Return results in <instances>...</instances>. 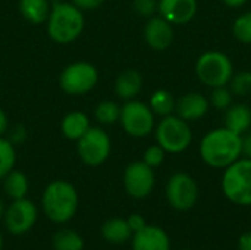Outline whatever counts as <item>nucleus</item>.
Masks as SVG:
<instances>
[{
  "label": "nucleus",
  "mask_w": 251,
  "mask_h": 250,
  "mask_svg": "<svg viewBox=\"0 0 251 250\" xmlns=\"http://www.w3.org/2000/svg\"><path fill=\"white\" fill-rule=\"evenodd\" d=\"M165 150L159 146V144H154V146H150L146 149L144 152V156H143V162L147 164L149 167H151L153 169L160 167L165 161Z\"/></svg>",
  "instance_id": "nucleus-30"
},
{
  "label": "nucleus",
  "mask_w": 251,
  "mask_h": 250,
  "mask_svg": "<svg viewBox=\"0 0 251 250\" xmlns=\"http://www.w3.org/2000/svg\"><path fill=\"white\" fill-rule=\"evenodd\" d=\"M122 128L132 137H146L154 128V113L149 105L138 100H128L119 113Z\"/></svg>",
  "instance_id": "nucleus-8"
},
{
  "label": "nucleus",
  "mask_w": 251,
  "mask_h": 250,
  "mask_svg": "<svg viewBox=\"0 0 251 250\" xmlns=\"http://www.w3.org/2000/svg\"><path fill=\"white\" fill-rule=\"evenodd\" d=\"M79 205V196L74 184L65 180L51 181L43 192L41 208L44 215L54 224L71 221Z\"/></svg>",
  "instance_id": "nucleus-2"
},
{
  "label": "nucleus",
  "mask_w": 251,
  "mask_h": 250,
  "mask_svg": "<svg viewBox=\"0 0 251 250\" xmlns=\"http://www.w3.org/2000/svg\"><path fill=\"white\" fill-rule=\"evenodd\" d=\"M101 237L112 245H124L132 237V231L125 218H110L100 228Z\"/></svg>",
  "instance_id": "nucleus-19"
},
{
  "label": "nucleus",
  "mask_w": 251,
  "mask_h": 250,
  "mask_svg": "<svg viewBox=\"0 0 251 250\" xmlns=\"http://www.w3.org/2000/svg\"><path fill=\"white\" fill-rule=\"evenodd\" d=\"M154 171L143 161L132 162L124 172V186L126 193L134 199L147 197L154 187Z\"/></svg>",
  "instance_id": "nucleus-12"
},
{
  "label": "nucleus",
  "mask_w": 251,
  "mask_h": 250,
  "mask_svg": "<svg viewBox=\"0 0 251 250\" xmlns=\"http://www.w3.org/2000/svg\"><path fill=\"white\" fill-rule=\"evenodd\" d=\"M149 106L154 115H159L163 118V116L172 115V112L175 111V100H174V96L168 90H157L151 94Z\"/></svg>",
  "instance_id": "nucleus-24"
},
{
  "label": "nucleus",
  "mask_w": 251,
  "mask_h": 250,
  "mask_svg": "<svg viewBox=\"0 0 251 250\" xmlns=\"http://www.w3.org/2000/svg\"><path fill=\"white\" fill-rule=\"evenodd\" d=\"M119 113H121V108L112 100H104V102L99 103L94 111L96 119L104 125H110V124H115L116 121H119Z\"/></svg>",
  "instance_id": "nucleus-25"
},
{
  "label": "nucleus",
  "mask_w": 251,
  "mask_h": 250,
  "mask_svg": "<svg viewBox=\"0 0 251 250\" xmlns=\"http://www.w3.org/2000/svg\"><path fill=\"white\" fill-rule=\"evenodd\" d=\"M166 200L168 203L181 212L190 211L199 197V187L194 178L185 172L174 174L166 184Z\"/></svg>",
  "instance_id": "nucleus-10"
},
{
  "label": "nucleus",
  "mask_w": 251,
  "mask_h": 250,
  "mask_svg": "<svg viewBox=\"0 0 251 250\" xmlns=\"http://www.w3.org/2000/svg\"><path fill=\"white\" fill-rule=\"evenodd\" d=\"M144 40L156 52L166 50L174 41L172 24L160 15L151 16L144 27Z\"/></svg>",
  "instance_id": "nucleus-13"
},
{
  "label": "nucleus",
  "mask_w": 251,
  "mask_h": 250,
  "mask_svg": "<svg viewBox=\"0 0 251 250\" xmlns=\"http://www.w3.org/2000/svg\"><path fill=\"white\" fill-rule=\"evenodd\" d=\"M134 9L138 15L151 18L157 10V0H134Z\"/></svg>",
  "instance_id": "nucleus-31"
},
{
  "label": "nucleus",
  "mask_w": 251,
  "mask_h": 250,
  "mask_svg": "<svg viewBox=\"0 0 251 250\" xmlns=\"http://www.w3.org/2000/svg\"><path fill=\"white\" fill-rule=\"evenodd\" d=\"M53 1H54V3H56V1H60V0H53Z\"/></svg>",
  "instance_id": "nucleus-40"
},
{
  "label": "nucleus",
  "mask_w": 251,
  "mask_h": 250,
  "mask_svg": "<svg viewBox=\"0 0 251 250\" xmlns=\"http://www.w3.org/2000/svg\"><path fill=\"white\" fill-rule=\"evenodd\" d=\"M16 162V153L13 149V144L0 137V180H3L15 167Z\"/></svg>",
  "instance_id": "nucleus-26"
},
{
  "label": "nucleus",
  "mask_w": 251,
  "mask_h": 250,
  "mask_svg": "<svg viewBox=\"0 0 251 250\" xmlns=\"http://www.w3.org/2000/svg\"><path fill=\"white\" fill-rule=\"evenodd\" d=\"M222 192L229 202L251 206V159L240 158L225 168Z\"/></svg>",
  "instance_id": "nucleus-4"
},
{
  "label": "nucleus",
  "mask_w": 251,
  "mask_h": 250,
  "mask_svg": "<svg viewBox=\"0 0 251 250\" xmlns=\"http://www.w3.org/2000/svg\"><path fill=\"white\" fill-rule=\"evenodd\" d=\"M4 212H6V206H4V203L0 200V220H3V217H4Z\"/></svg>",
  "instance_id": "nucleus-38"
},
{
  "label": "nucleus",
  "mask_w": 251,
  "mask_h": 250,
  "mask_svg": "<svg viewBox=\"0 0 251 250\" xmlns=\"http://www.w3.org/2000/svg\"><path fill=\"white\" fill-rule=\"evenodd\" d=\"M106 0H72V4H75L78 9H84V10H90V9H96L99 6H101Z\"/></svg>",
  "instance_id": "nucleus-33"
},
{
  "label": "nucleus",
  "mask_w": 251,
  "mask_h": 250,
  "mask_svg": "<svg viewBox=\"0 0 251 250\" xmlns=\"http://www.w3.org/2000/svg\"><path fill=\"white\" fill-rule=\"evenodd\" d=\"M84 15L81 9L71 3L56 1L47 18V32L59 44L75 41L84 29Z\"/></svg>",
  "instance_id": "nucleus-3"
},
{
  "label": "nucleus",
  "mask_w": 251,
  "mask_h": 250,
  "mask_svg": "<svg viewBox=\"0 0 251 250\" xmlns=\"http://www.w3.org/2000/svg\"><path fill=\"white\" fill-rule=\"evenodd\" d=\"M78 141V155L81 161L88 167H99L110 155L112 143L109 134L99 128L90 127L88 131L76 140Z\"/></svg>",
  "instance_id": "nucleus-9"
},
{
  "label": "nucleus",
  "mask_w": 251,
  "mask_h": 250,
  "mask_svg": "<svg viewBox=\"0 0 251 250\" xmlns=\"http://www.w3.org/2000/svg\"><path fill=\"white\" fill-rule=\"evenodd\" d=\"M51 245L54 250H84L85 242L78 231L62 228L53 234Z\"/></svg>",
  "instance_id": "nucleus-23"
},
{
  "label": "nucleus",
  "mask_w": 251,
  "mask_h": 250,
  "mask_svg": "<svg viewBox=\"0 0 251 250\" xmlns=\"http://www.w3.org/2000/svg\"><path fill=\"white\" fill-rule=\"evenodd\" d=\"M19 12L26 21L43 24L50 15L49 0H19Z\"/></svg>",
  "instance_id": "nucleus-22"
},
{
  "label": "nucleus",
  "mask_w": 251,
  "mask_h": 250,
  "mask_svg": "<svg viewBox=\"0 0 251 250\" xmlns=\"http://www.w3.org/2000/svg\"><path fill=\"white\" fill-rule=\"evenodd\" d=\"M225 127L243 136L251 127V109L246 103L231 105L225 113Z\"/></svg>",
  "instance_id": "nucleus-18"
},
{
  "label": "nucleus",
  "mask_w": 251,
  "mask_h": 250,
  "mask_svg": "<svg viewBox=\"0 0 251 250\" xmlns=\"http://www.w3.org/2000/svg\"><path fill=\"white\" fill-rule=\"evenodd\" d=\"M3 249V234H1V231H0V250Z\"/></svg>",
  "instance_id": "nucleus-39"
},
{
  "label": "nucleus",
  "mask_w": 251,
  "mask_h": 250,
  "mask_svg": "<svg viewBox=\"0 0 251 250\" xmlns=\"http://www.w3.org/2000/svg\"><path fill=\"white\" fill-rule=\"evenodd\" d=\"M224 1V4H226L228 7H241L247 0H222Z\"/></svg>",
  "instance_id": "nucleus-37"
},
{
  "label": "nucleus",
  "mask_w": 251,
  "mask_h": 250,
  "mask_svg": "<svg viewBox=\"0 0 251 250\" xmlns=\"http://www.w3.org/2000/svg\"><path fill=\"white\" fill-rule=\"evenodd\" d=\"M229 90L232 94L240 97L251 96V71H241L232 75L229 81Z\"/></svg>",
  "instance_id": "nucleus-27"
},
{
  "label": "nucleus",
  "mask_w": 251,
  "mask_h": 250,
  "mask_svg": "<svg viewBox=\"0 0 251 250\" xmlns=\"http://www.w3.org/2000/svg\"><path fill=\"white\" fill-rule=\"evenodd\" d=\"M232 34L238 41L244 44H251V12H246L240 15L234 21Z\"/></svg>",
  "instance_id": "nucleus-28"
},
{
  "label": "nucleus",
  "mask_w": 251,
  "mask_h": 250,
  "mask_svg": "<svg viewBox=\"0 0 251 250\" xmlns=\"http://www.w3.org/2000/svg\"><path fill=\"white\" fill-rule=\"evenodd\" d=\"M210 103L216 109L226 111L232 105V93H231V90L226 88V85L213 88V91L210 94Z\"/></svg>",
  "instance_id": "nucleus-29"
},
{
  "label": "nucleus",
  "mask_w": 251,
  "mask_h": 250,
  "mask_svg": "<svg viewBox=\"0 0 251 250\" xmlns=\"http://www.w3.org/2000/svg\"><path fill=\"white\" fill-rule=\"evenodd\" d=\"M62 133L69 140L81 139L90 128V119L82 112H71L68 113L60 124Z\"/></svg>",
  "instance_id": "nucleus-20"
},
{
  "label": "nucleus",
  "mask_w": 251,
  "mask_h": 250,
  "mask_svg": "<svg viewBox=\"0 0 251 250\" xmlns=\"http://www.w3.org/2000/svg\"><path fill=\"white\" fill-rule=\"evenodd\" d=\"M200 156L212 168H226L243 155V139L226 127L210 130L200 141Z\"/></svg>",
  "instance_id": "nucleus-1"
},
{
  "label": "nucleus",
  "mask_w": 251,
  "mask_h": 250,
  "mask_svg": "<svg viewBox=\"0 0 251 250\" xmlns=\"http://www.w3.org/2000/svg\"><path fill=\"white\" fill-rule=\"evenodd\" d=\"M126 221H128V225H129L132 234L137 233V231H140V230H143V228L147 225L144 217L140 215V214H132V215H129V217L126 218Z\"/></svg>",
  "instance_id": "nucleus-32"
},
{
  "label": "nucleus",
  "mask_w": 251,
  "mask_h": 250,
  "mask_svg": "<svg viewBox=\"0 0 251 250\" xmlns=\"http://www.w3.org/2000/svg\"><path fill=\"white\" fill-rule=\"evenodd\" d=\"M9 128V119H7V115L6 112L0 108V137L7 131Z\"/></svg>",
  "instance_id": "nucleus-36"
},
{
  "label": "nucleus",
  "mask_w": 251,
  "mask_h": 250,
  "mask_svg": "<svg viewBox=\"0 0 251 250\" xmlns=\"http://www.w3.org/2000/svg\"><path fill=\"white\" fill-rule=\"evenodd\" d=\"M157 10L172 25H184L196 16L197 0H157Z\"/></svg>",
  "instance_id": "nucleus-14"
},
{
  "label": "nucleus",
  "mask_w": 251,
  "mask_h": 250,
  "mask_svg": "<svg viewBox=\"0 0 251 250\" xmlns=\"http://www.w3.org/2000/svg\"><path fill=\"white\" fill-rule=\"evenodd\" d=\"M132 250H171V240L160 227L146 225L132 234Z\"/></svg>",
  "instance_id": "nucleus-16"
},
{
  "label": "nucleus",
  "mask_w": 251,
  "mask_h": 250,
  "mask_svg": "<svg viewBox=\"0 0 251 250\" xmlns=\"http://www.w3.org/2000/svg\"><path fill=\"white\" fill-rule=\"evenodd\" d=\"M209 100L201 93H188L175 102L176 116L187 122H194L201 119L209 111Z\"/></svg>",
  "instance_id": "nucleus-15"
},
{
  "label": "nucleus",
  "mask_w": 251,
  "mask_h": 250,
  "mask_svg": "<svg viewBox=\"0 0 251 250\" xmlns=\"http://www.w3.org/2000/svg\"><path fill=\"white\" fill-rule=\"evenodd\" d=\"M243 139V155L244 158L251 159V131L244 133V136H241Z\"/></svg>",
  "instance_id": "nucleus-34"
},
{
  "label": "nucleus",
  "mask_w": 251,
  "mask_h": 250,
  "mask_svg": "<svg viewBox=\"0 0 251 250\" xmlns=\"http://www.w3.org/2000/svg\"><path fill=\"white\" fill-rule=\"evenodd\" d=\"M3 189L7 197L12 200L24 199L28 194L29 190V181L26 175L21 171L12 169L4 178H3Z\"/></svg>",
  "instance_id": "nucleus-21"
},
{
  "label": "nucleus",
  "mask_w": 251,
  "mask_h": 250,
  "mask_svg": "<svg viewBox=\"0 0 251 250\" xmlns=\"http://www.w3.org/2000/svg\"><path fill=\"white\" fill-rule=\"evenodd\" d=\"M99 72L94 65L88 62H75L68 65L59 78L60 88L71 96L85 94L97 84Z\"/></svg>",
  "instance_id": "nucleus-7"
},
{
  "label": "nucleus",
  "mask_w": 251,
  "mask_h": 250,
  "mask_svg": "<svg viewBox=\"0 0 251 250\" xmlns=\"http://www.w3.org/2000/svg\"><path fill=\"white\" fill-rule=\"evenodd\" d=\"M156 141L166 153L185 152L193 141L190 124L176 115L163 116L156 127Z\"/></svg>",
  "instance_id": "nucleus-6"
},
{
  "label": "nucleus",
  "mask_w": 251,
  "mask_h": 250,
  "mask_svg": "<svg viewBox=\"0 0 251 250\" xmlns=\"http://www.w3.org/2000/svg\"><path fill=\"white\" fill-rule=\"evenodd\" d=\"M143 87V77L137 69H125L115 81V93L124 100H132Z\"/></svg>",
  "instance_id": "nucleus-17"
},
{
  "label": "nucleus",
  "mask_w": 251,
  "mask_h": 250,
  "mask_svg": "<svg viewBox=\"0 0 251 250\" xmlns=\"http://www.w3.org/2000/svg\"><path fill=\"white\" fill-rule=\"evenodd\" d=\"M238 249L240 250H251V231L244 233L240 240H238Z\"/></svg>",
  "instance_id": "nucleus-35"
},
{
  "label": "nucleus",
  "mask_w": 251,
  "mask_h": 250,
  "mask_svg": "<svg viewBox=\"0 0 251 250\" xmlns=\"http://www.w3.org/2000/svg\"><path fill=\"white\" fill-rule=\"evenodd\" d=\"M181 250H188V249H181Z\"/></svg>",
  "instance_id": "nucleus-41"
},
{
  "label": "nucleus",
  "mask_w": 251,
  "mask_h": 250,
  "mask_svg": "<svg viewBox=\"0 0 251 250\" xmlns=\"http://www.w3.org/2000/svg\"><path fill=\"white\" fill-rule=\"evenodd\" d=\"M196 75L207 87H225L234 75V65L228 55L219 50H207L196 60Z\"/></svg>",
  "instance_id": "nucleus-5"
},
{
  "label": "nucleus",
  "mask_w": 251,
  "mask_h": 250,
  "mask_svg": "<svg viewBox=\"0 0 251 250\" xmlns=\"http://www.w3.org/2000/svg\"><path fill=\"white\" fill-rule=\"evenodd\" d=\"M38 218L37 206L28 200L26 197L12 200L9 206H6V212L3 217L4 228L12 236H24L32 230Z\"/></svg>",
  "instance_id": "nucleus-11"
}]
</instances>
